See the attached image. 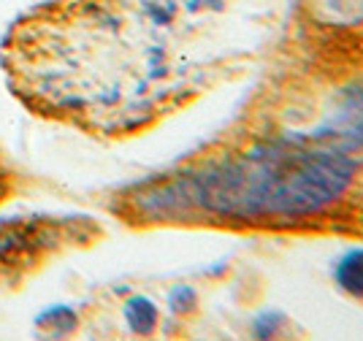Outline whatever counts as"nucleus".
I'll use <instances>...</instances> for the list:
<instances>
[{"instance_id":"nucleus-1","label":"nucleus","mask_w":363,"mask_h":341,"mask_svg":"<svg viewBox=\"0 0 363 341\" xmlns=\"http://www.w3.org/2000/svg\"><path fill=\"white\" fill-rule=\"evenodd\" d=\"M260 25L236 0H65L14 30L9 68L44 108L130 130L247 55Z\"/></svg>"},{"instance_id":"nucleus-2","label":"nucleus","mask_w":363,"mask_h":341,"mask_svg":"<svg viewBox=\"0 0 363 341\" xmlns=\"http://www.w3.org/2000/svg\"><path fill=\"white\" fill-rule=\"evenodd\" d=\"M352 179V163L333 147L274 141L144 187L133 208L144 220L298 217L333 203Z\"/></svg>"},{"instance_id":"nucleus-3","label":"nucleus","mask_w":363,"mask_h":341,"mask_svg":"<svg viewBox=\"0 0 363 341\" xmlns=\"http://www.w3.org/2000/svg\"><path fill=\"white\" fill-rule=\"evenodd\" d=\"M320 135L318 144H325V147L333 149H352V147H361L363 144V84L355 87L352 95H347V101L342 104L339 114L333 117L331 125H325Z\"/></svg>"},{"instance_id":"nucleus-4","label":"nucleus","mask_w":363,"mask_h":341,"mask_svg":"<svg viewBox=\"0 0 363 341\" xmlns=\"http://www.w3.org/2000/svg\"><path fill=\"white\" fill-rule=\"evenodd\" d=\"M336 282L339 287L355 298H363V250L347 252L336 266Z\"/></svg>"},{"instance_id":"nucleus-5","label":"nucleus","mask_w":363,"mask_h":341,"mask_svg":"<svg viewBox=\"0 0 363 341\" xmlns=\"http://www.w3.org/2000/svg\"><path fill=\"white\" fill-rule=\"evenodd\" d=\"M125 314H128L130 328L136 333H141V336H147L152 328H155V323H157V312H155V306H152L147 298H133L128 303V312Z\"/></svg>"},{"instance_id":"nucleus-6","label":"nucleus","mask_w":363,"mask_h":341,"mask_svg":"<svg viewBox=\"0 0 363 341\" xmlns=\"http://www.w3.org/2000/svg\"><path fill=\"white\" fill-rule=\"evenodd\" d=\"M0 195H3V171H0Z\"/></svg>"}]
</instances>
